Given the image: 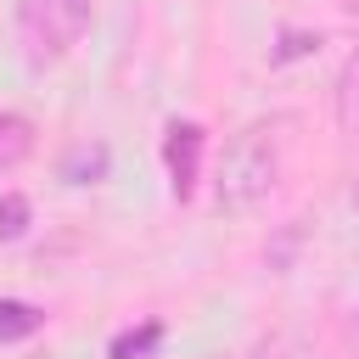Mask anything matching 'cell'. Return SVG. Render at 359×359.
I'll list each match as a JSON object with an SVG mask.
<instances>
[{
  "instance_id": "6da1fadb",
  "label": "cell",
  "mask_w": 359,
  "mask_h": 359,
  "mask_svg": "<svg viewBox=\"0 0 359 359\" xmlns=\"http://www.w3.org/2000/svg\"><path fill=\"white\" fill-rule=\"evenodd\" d=\"M280 123L258 118L247 123L230 146H224V163H219V208L224 213H252L275 185H280Z\"/></svg>"
},
{
  "instance_id": "7a4b0ae2",
  "label": "cell",
  "mask_w": 359,
  "mask_h": 359,
  "mask_svg": "<svg viewBox=\"0 0 359 359\" xmlns=\"http://www.w3.org/2000/svg\"><path fill=\"white\" fill-rule=\"evenodd\" d=\"M95 0H22V50L34 67L67 56L79 45V34L90 28Z\"/></svg>"
},
{
  "instance_id": "3957f363",
  "label": "cell",
  "mask_w": 359,
  "mask_h": 359,
  "mask_svg": "<svg viewBox=\"0 0 359 359\" xmlns=\"http://www.w3.org/2000/svg\"><path fill=\"white\" fill-rule=\"evenodd\" d=\"M202 146H208L202 123H174V129H168V140H163V163H168L174 196H191V185H196V174H202Z\"/></svg>"
},
{
  "instance_id": "277c9868",
  "label": "cell",
  "mask_w": 359,
  "mask_h": 359,
  "mask_svg": "<svg viewBox=\"0 0 359 359\" xmlns=\"http://www.w3.org/2000/svg\"><path fill=\"white\" fill-rule=\"evenodd\" d=\"M337 123H342L348 135H359V45L348 50L342 79H337Z\"/></svg>"
},
{
  "instance_id": "5b68a950",
  "label": "cell",
  "mask_w": 359,
  "mask_h": 359,
  "mask_svg": "<svg viewBox=\"0 0 359 359\" xmlns=\"http://www.w3.org/2000/svg\"><path fill=\"white\" fill-rule=\"evenodd\" d=\"M45 325V314L34 303H17V297H0V342H22Z\"/></svg>"
},
{
  "instance_id": "8992f818",
  "label": "cell",
  "mask_w": 359,
  "mask_h": 359,
  "mask_svg": "<svg viewBox=\"0 0 359 359\" xmlns=\"http://www.w3.org/2000/svg\"><path fill=\"white\" fill-rule=\"evenodd\" d=\"M28 151H34V123L17 118V112H0V168L22 163Z\"/></svg>"
},
{
  "instance_id": "52a82bcc",
  "label": "cell",
  "mask_w": 359,
  "mask_h": 359,
  "mask_svg": "<svg viewBox=\"0 0 359 359\" xmlns=\"http://www.w3.org/2000/svg\"><path fill=\"white\" fill-rule=\"evenodd\" d=\"M101 174H107V146H73L67 163H62V180L67 185H90Z\"/></svg>"
},
{
  "instance_id": "ba28073f",
  "label": "cell",
  "mask_w": 359,
  "mask_h": 359,
  "mask_svg": "<svg viewBox=\"0 0 359 359\" xmlns=\"http://www.w3.org/2000/svg\"><path fill=\"white\" fill-rule=\"evenodd\" d=\"M157 342H163V325H157V320H146V325H135V331L112 337V353H107V359H151V353H157Z\"/></svg>"
},
{
  "instance_id": "9c48e42d",
  "label": "cell",
  "mask_w": 359,
  "mask_h": 359,
  "mask_svg": "<svg viewBox=\"0 0 359 359\" xmlns=\"http://www.w3.org/2000/svg\"><path fill=\"white\" fill-rule=\"evenodd\" d=\"M22 230H28V196L6 191V196H0V236L11 241V236H22Z\"/></svg>"
},
{
  "instance_id": "30bf717a",
  "label": "cell",
  "mask_w": 359,
  "mask_h": 359,
  "mask_svg": "<svg viewBox=\"0 0 359 359\" xmlns=\"http://www.w3.org/2000/svg\"><path fill=\"white\" fill-rule=\"evenodd\" d=\"M247 359H292V353H286V342H264V348H252Z\"/></svg>"
},
{
  "instance_id": "8fae6325",
  "label": "cell",
  "mask_w": 359,
  "mask_h": 359,
  "mask_svg": "<svg viewBox=\"0 0 359 359\" xmlns=\"http://www.w3.org/2000/svg\"><path fill=\"white\" fill-rule=\"evenodd\" d=\"M353 208H359V180H353Z\"/></svg>"
}]
</instances>
